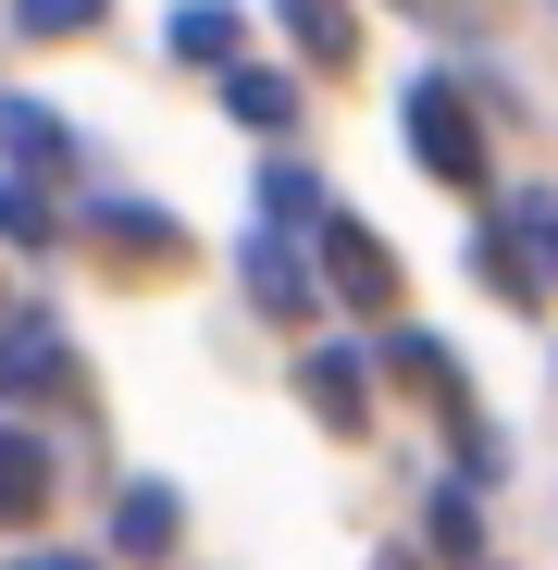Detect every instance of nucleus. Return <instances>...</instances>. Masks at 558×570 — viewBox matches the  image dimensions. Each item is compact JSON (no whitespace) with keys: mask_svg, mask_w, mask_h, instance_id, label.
<instances>
[{"mask_svg":"<svg viewBox=\"0 0 558 570\" xmlns=\"http://www.w3.org/2000/svg\"><path fill=\"white\" fill-rule=\"evenodd\" d=\"M398 112H410V149H422V174H447V186H472V174H484V137H472V112H459V87H447V75H422Z\"/></svg>","mask_w":558,"mask_h":570,"instance_id":"nucleus-1","label":"nucleus"},{"mask_svg":"<svg viewBox=\"0 0 558 570\" xmlns=\"http://www.w3.org/2000/svg\"><path fill=\"white\" fill-rule=\"evenodd\" d=\"M0 385H13V397H50V385H62V323H50V311H13V323H0Z\"/></svg>","mask_w":558,"mask_h":570,"instance_id":"nucleus-2","label":"nucleus"},{"mask_svg":"<svg viewBox=\"0 0 558 570\" xmlns=\"http://www.w3.org/2000/svg\"><path fill=\"white\" fill-rule=\"evenodd\" d=\"M323 261H335V298H398V261L385 248H372V224H323Z\"/></svg>","mask_w":558,"mask_h":570,"instance_id":"nucleus-3","label":"nucleus"},{"mask_svg":"<svg viewBox=\"0 0 558 570\" xmlns=\"http://www.w3.org/2000/svg\"><path fill=\"white\" fill-rule=\"evenodd\" d=\"M236 38H248V26L224 13V0H174V26H161L174 62H236Z\"/></svg>","mask_w":558,"mask_h":570,"instance_id":"nucleus-4","label":"nucleus"},{"mask_svg":"<svg viewBox=\"0 0 558 570\" xmlns=\"http://www.w3.org/2000/svg\"><path fill=\"white\" fill-rule=\"evenodd\" d=\"M0 149H26V174H75V137H62V112H38V100H0Z\"/></svg>","mask_w":558,"mask_h":570,"instance_id":"nucleus-5","label":"nucleus"},{"mask_svg":"<svg viewBox=\"0 0 558 570\" xmlns=\"http://www.w3.org/2000/svg\"><path fill=\"white\" fill-rule=\"evenodd\" d=\"M38 497H50L38 434H13V422H0V521H38Z\"/></svg>","mask_w":558,"mask_h":570,"instance_id":"nucleus-6","label":"nucleus"},{"mask_svg":"<svg viewBox=\"0 0 558 570\" xmlns=\"http://www.w3.org/2000/svg\"><path fill=\"white\" fill-rule=\"evenodd\" d=\"M112 546H125V558H161V546H174V497H161V484H137V497L112 509Z\"/></svg>","mask_w":558,"mask_h":570,"instance_id":"nucleus-7","label":"nucleus"},{"mask_svg":"<svg viewBox=\"0 0 558 570\" xmlns=\"http://www.w3.org/2000/svg\"><path fill=\"white\" fill-rule=\"evenodd\" d=\"M248 298H261V311H298V298H311V273H298V248H273V236H248Z\"/></svg>","mask_w":558,"mask_h":570,"instance_id":"nucleus-8","label":"nucleus"},{"mask_svg":"<svg viewBox=\"0 0 558 570\" xmlns=\"http://www.w3.org/2000/svg\"><path fill=\"white\" fill-rule=\"evenodd\" d=\"M224 100H236V125H261V137H273V125H298V87H286V75H236Z\"/></svg>","mask_w":558,"mask_h":570,"instance_id":"nucleus-9","label":"nucleus"},{"mask_svg":"<svg viewBox=\"0 0 558 570\" xmlns=\"http://www.w3.org/2000/svg\"><path fill=\"white\" fill-rule=\"evenodd\" d=\"M311 410H323V422H360V372H347V347L311 360Z\"/></svg>","mask_w":558,"mask_h":570,"instance_id":"nucleus-10","label":"nucleus"},{"mask_svg":"<svg viewBox=\"0 0 558 570\" xmlns=\"http://www.w3.org/2000/svg\"><path fill=\"white\" fill-rule=\"evenodd\" d=\"M509 236L533 248V285L558 273V199H509Z\"/></svg>","mask_w":558,"mask_h":570,"instance_id":"nucleus-11","label":"nucleus"},{"mask_svg":"<svg viewBox=\"0 0 558 570\" xmlns=\"http://www.w3.org/2000/svg\"><path fill=\"white\" fill-rule=\"evenodd\" d=\"M100 13H112V0H13L26 38H75V26H100Z\"/></svg>","mask_w":558,"mask_h":570,"instance_id":"nucleus-12","label":"nucleus"},{"mask_svg":"<svg viewBox=\"0 0 558 570\" xmlns=\"http://www.w3.org/2000/svg\"><path fill=\"white\" fill-rule=\"evenodd\" d=\"M261 212H273V224H286V212H323V186H311L298 161H261Z\"/></svg>","mask_w":558,"mask_h":570,"instance_id":"nucleus-13","label":"nucleus"},{"mask_svg":"<svg viewBox=\"0 0 558 570\" xmlns=\"http://www.w3.org/2000/svg\"><path fill=\"white\" fill-rule=\"evenodd\" d=\"M286 13H298V38H311V62H347V13H335V0H286Z\"/></svg>","mask_w":558,"mask_h":570,"instance_id":"nucleus-14","label":"nucleus"},{"mask_svg":"<svg viewBox=\"0 0 558 570\" xmlns=\"http://www.w3.org/2000/svg\"><path fill=\"white\" fill-rule=\"evenodd\" d=\"M0 236H13V248H38V236H50V212L26 199V186H0Z\"/></svg>","mask_w":558,"mask_h":570,"instance_id":"nucleus-15","label":"nucleus"},{"mask_svg":"<svg viewBox=\"0 0 558 570\" xmlns=\"http://www.w3.org/2000/svg\"><path fill=\"white\" fill-rule=\"evenodd\" d=\"M26 570H75V558H26Z\"/></svg>","mask_w":558,"mask_h":570,"instance_id":"nucleus-16","label":"nucleus"}]
</instances>
